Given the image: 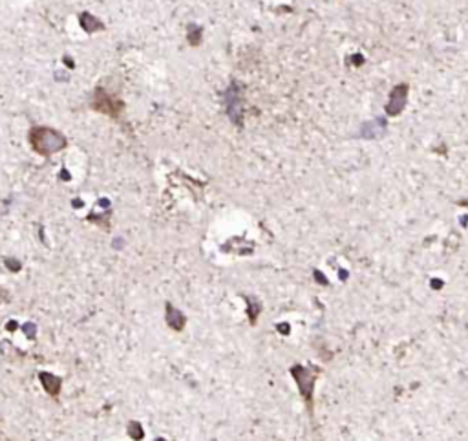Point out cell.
Masks as SVG:
<instances>
[{
	"label": "cell",
	"mask_w": 468,
	"mask_h": 441,
	"mask_svg": "<svg viewBox=\"0 0 468 441\" xmlns=\"http://www.w3.org/2000/svg\"><path fill=\"white\" fill-rule=\"evenodd\" d=\"M30 143L35 148V152L42 156H51L66 147V137L53 128L33 127L30 130Z\"/></svg>",
	"instance_id": "1"
},
{
	"label": "cell",
	"mask_w": 468,
	"mask_h": 441,
	"mask_svg": "<svg viewBox=\"0 0 468 441\" xmlns=\"http://www.w3.org/2000/svg\"><path fill=\"white\" fill-rule=\"evenodd\" d=\"M406 96H408L406 84H401V86L393 88L392 96H390V101H388V105H386V112L390 116H397L399 112L403 110L404 105H406Z\"/></svg>",
	"instance_id": "2"
},
{
	"label": "cell",
	"mask_w": 468,
	"mask_h": 441,
	"mask_svg": "<svg viewBox=\"0 0 468 441\" xmlns=\"http://www.w3.org/2000/svg\"><path fill=\"white\" fill-rule=\"evenodd\" d=\"M293 375L297 377L298 385H300V392L306 396L307 403H311V390H313V385H315L313 375L304 370V368H300V366H295V368H293Z\"/></svg>",
	"instance_id": "3"
},
{
	"label": "cell",
	"mask_w": 468,
	"mask_h": 441,
	"mask_svg": "<svg viewBox=\"0 0 468 441\" xmlns=\"http://www.w3.org/2000/svg\"><path fill=\"white\" fill-rule=\"evenodd\" d=\"M41 381L44 385V390L50 394V396H57L61 392V379L55 377L53 374H48V372H42L41 374Z\"/></svg>",
	"instance_id": "4"
},
{
	"label": "cell",
	"mask_w": 468,
	"mask_h": 441,
	"mask_svg": "<svg viewBox=\"0 0 468 441\" xmlns=\"http://www.w3.org/2000/svg\"><path fill=\"white\" fill-rule=\"evenodd\" d=\"M166 322L174 328V330H181L183 328V324H185V317H183L177 309H174L172 306H166Z\"/></svg>",
	"instance_id": "5"
},
{
	"label": "cell",
	"mask_w": 468,
	"mask_h": 441,
	"mask_svg": "<svg viewBox=\"0 0 468 441\" xmlns=\"http://www.w3.org/2000/svg\"><path fill=\"white\" fill-rule=\"evenodd\" d=\"M383 134H384V123L381 121V119L367 123V125L362 127L364 137H379V136H383Z\"/></svg>",
	"instance_id": "6"
},
{
	"label": "cell",
	"mask_w": 468,
	"mask_h": 441,
	"mask_svg": "<svg viewBox=\"0 0 468 441\" xmlns=\"http://www.w3.org/2000/svg\"><path fill=\"white\" fill-rule=\"evenodd\" d=\"M132 426H134V430H132V428H130V436H134V437H136V439H139V437H143V434H141V432H137V430H141V426L137 425V423H134V425H132Z\"/></svg>",
	"instance_id": "7"
},
{
	"label": "cell",
	"mask_w": 468,
	"mask_h": 441,
	"mask_svg": "<svg viewBox=\"0 0 468 441\" xmlns=\"http://www.w3.org/2000/svg\"><path fill=\"white\" fill-rule=\"evenodd\" d=\"M466 203H468V202H466Z\"/></svg>",
	"instance_id": "8"
}]
</instances>
